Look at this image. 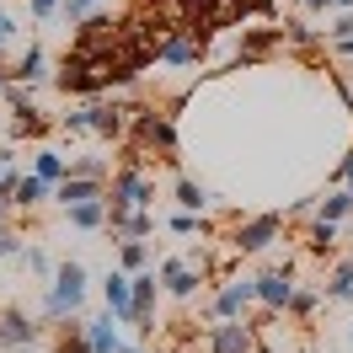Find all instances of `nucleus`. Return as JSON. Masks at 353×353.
<instances>
[{"mask_svg":"<svg viewBox=\"0 0 353 353\" xmlns=\"http://www.w3.org/2000/svg\"><path fill=\"white\" fill-rule=\"evenodd\" d=\"M257 300H263L268 310H289V300H294V273H289V263L257 279Z\"/></svg>","mask_w":353,"mask_h":353,"instance_id":"nucleus-7","label":"nucleus"},{"mask_svg":"<svg viewBox=\"0 0 353 353\" xmlns=\"http://www.w3.org/2000/svg\"><path fill=\"white\" fill-rule=\"evenodd\" d=\"M102 172H108V166H102L97 155H75V161H70V176H97V182H102Z\"/></svg>","mask_w":353,"mask_h":353,"instance_id":"nucleus-26","label":"nucleus"},{"mask_svg":"<svg viewBox=\"0 0 353 353\" xmlns=\"http://www.w3.org/2000/svg\"><path fill=\"white\" fill-rule=\"evenodd\" d=\"M6 38H17V22H11L6 11H0V43H6Z\"/></svg>","mask_w":353,"mask_h":353,"instance_id":"nucleus-33","label":"nucleus"},{"mask_svg":"<svg viewBox=\"0 0 353 353\" xmlns=\"http://www.w3.org/2000/svg\"><path fill=\"white\" fill-rule=\"evenodd\" d=\"M27 6H32V17H38V22H54L65 0H27Z\"/></svg>","mask_w":353,"mask_h":353,"instance_id":"nucleus-29","label":"nucleus"},{"mask_svg":"<svg viewBox=\"0 0 353 353\" xmlns=\"http://www.w3.org/2000/svg\"><path fill=\"white\" fill-rule=\"evenodd\" d=\"M0 257H17V236L11 230H0Z\"/></svg>","mask_w":353,"mask_h":353,"instance_id":"nucleus-32","label":"nucleus"},{"mask_svg":"<svg viewBox=\"0 0 353 353\" xmlns=\"http://www.w3.org/2000/svg\"><path fill=\"white\" fill-rule=\"evenodd\" d=\"M199 54H203V38H172V43L155 48L161 65H199Z\"/></svg>","mask_w":353,"mask_h":353,"instance_id":"nucleus-14","label":"nucleus"},{"mask_svg":"<svg viewBox=\"0 0 353 353\" xmlns=\"http://www.w3.org/2000/svg\"><path fill=\"white\" fill-rule=\"evenodd\" d=\"M54 199L65 203H86V199H102V182L97 176H65V182H54Z\"/></svg>","mask_w":353,"mask_h":353,"instance_id":"nucleus-12","label":"nucleus"},{"mask_svg":"<svg viewBox=\"0 0 353 353\" xmlns=\"http://www.w3.org/2000/svg\"><path fill=\"white\" fill-rule=\"evenodd\" d=\"M176 203H182L188 214H199V209H209V188L193 182V176H176Z\"/></svg>","mask_w":353,"mask_h":353,"instance_id":"nucleus-19","label":"nucleus"},{"mask_svg":"<svg viewBox=\"0 0 353 353\" xmlns=\"http://www.w3.org/2000/svg\"><path fill=\"white\" fill-rule=\"evenodd\" d=\"M11 86H17V75H11V70H0V97H11Z\"/></svg>","mask_w":353,"mask_h":353,"instance_id":"nucleus-34","label":"nucleus"},{"mask_svg":"<svg viewBox=\"0 0 353 353\" xmlns=\"http://www.w3.org/2000/svg\"><path fill=\"white\" fill-rule=\"evenodd\" d=\"M118 263L129 268V273H139V268L150 263V246L139 241V236H123V246H118Z\"/></svg>","mask_w":353,"mask_h":353,"instance_id":"nucleus-22","label":"nucleus"},{"mask_svg":"<svg viewBox=\"0 0 353 353\" xmlns=\"http://www.w3.org/2000/svg\"><path fill=\"white\" fill-rule=\"evenodd\" d=\"M118 316H102V321H91L86 327V343H91V353H123V337H118Z\"/></svg>","mask_w":353,"mask_h":353,"instance_id":"nucleus-16","label":"nucleus"},{"mask_svg":"<svg viewBox=\"0 0 353 353\" xmlns=\"http://www.w3.org/2000/svg\"><path fill=\"white\" fill-rule=\"evenodd\" d=\"M97 6H102V0H65V6H59V17H65L70 27H81L86 17H97Z\"/></svg>","mask_w":353,"mask_h":353,"instance_id":"nucleus-25","label":"nucleus"},{"mask_svg":"<svg viewBox=\"0 0 353 353\" xmlns=\"http://www.w3.org/2000/svg\"><path fill=\"white\" fill-rule=\"evenodd\" d=\"M343 188H348V193H353V176H348V182H343Z\"/></svg>","mask_w":353,"mask_h":353,"instance_id":"nucleus-40","label":"nucleus"},{"mask_svg":"<svg viewBox=\"0 0 353 353\" xmlns=\"http://www.w3.org/2000/svg\"><path fill=\"white\" fill-rule=\"evenodd\" d=\"M134 134H139L145 145H155L166 166H176V123H172V112H134Z\"/></svg>","mask_w":353,"mask_h":353,"instance_id":"nucleus-5","label":"nucleus"},{"mask_svg":"<svg viewBox=\"0 0 353 353\" xmlns=\"http://www.w3.org/2000/svg\"><path fill=\"white\" fill-rule=\"evenodd\" d=\"M32 172L48 176V182H65V176H70V161L59 150H38V155H32Z\"/></svg>","mask_w":353,"mask_h":353,"instance_id":"nucleus-20","label":"nucleus"},{"mask_svg":"<svg viewBox=\"0 0 353 353\" xmlns=\"http://www.w3.org/2000/svg\"><path fill=\"white\" fill-rule=\"evenodd\" d=\"M257 353H268V348H257Z\"/></svg>","mask_w":353,"mask_h":353,"instance_id":"nucleus-42","label":"nucleus"},{"mask_svg":"<svg viewBox=\"0 0 353 353\" xmlns=\"http://www.w3.org/2000/svg\"><path fill=\"white\" fill-rule=\"evenodd\" d=\"M161 284H166V294H176V300H193L203 284V268H193L188 257H172V263L161 268Z\"/></svg>","mask_w":353,"mask_h":353,"instance_id":"nucleus-6","label":"nucleus"},{"mask_svg":"<svg viewBox=\"0 0 353 353\" xmlns=\"http://www.w3.org/2000/svg\"><path fill=\"white\" fill-rule=\"evenodd\" d=\"M332 246H337V220H321V214H316V225L305 230V252L310 257H332Z\"/></svg>","mask_w":353,"mask_h":353,"instance_id":"nucleus-17","label":"nucleus"},{"mask_svg":"<svg viewBox=\"0 0 353 353\" xmlns=\"http://www.w3.org/2000/svg\"><path fill=\"white\" fill-rule=\"evenodd\" d=\"M332 11H353V0H327Z\"/></svg>","mask_w":353,"mask_h":353,"instance_id":"nucleus-37","label":"nucleus"},{"mask_svg":"<svg viewBox=\"0 0 353 353\" xmlns=\"http://www.w3.org/2000/svg\"><path fill=\"white\" fill-rule=\"evenodd\" d=\"M332 48H337L343 59H353V38H337V43H332Z\"/></svg>","mask_w":353,"mask_h":353,"instance_id":"nucleus-36","label":"nucleus"},{"mask_svg":"<svg viewBox=\"0 0 353 353\" xmlns=\"http://www.w3.org/2000/svg\"><path fill=\"white\" fill-rule=\"evenodd\" d=\"M203 343H209V353H257V348H263V337H257V327H252L246 316H225V321H214Z\"/></svg>","mask_w":353,"mask_h":353,"instance_id":"nucleus-3","label":"nucleus"},{"mask_svg":"<svg viewBox=\"0 0 353 353\" xmlns=\"http://www.w3.org/2000/svg\"><path fill=\"white\" fill-rule=\"evenodd\" d=\"M11 75H17V86H38V81H43V48L27 43V54L17 59V70H11Z\"/></svg>","mask_w":353,"mask_h":353,"instance_id":"nucleus-18","label":"nucleus"},{"mask_svg":"<svg viewBox=\"0 0 353 353\" xmlns=\"http://www.w3.org/2000/svg\"><path fill=\"white\" fill-rule=\"evenodd\" d=\"M155 203V182L145 172H139V166H123V172L112 176V193H108V209L112 214H123V209H150Z\"/></svg>","mask_w":353,"mask_h":353,"instance_id":"nucleus-2","label":"nucleus"},{"mask_svg":"<svg viewBox=\"0 0 353 353\" xmlns=\"http://www.w3.org/2000/svg\"><path fill=\"white\" fill-rule=\"evenodd\" d=\"M348 209H353V193H348V188H332L327 199L316 203V214H321V220H343Z\"/></svg>","mask_w":353,"mask_h":353,"instance_id":"nucleus-21","label":"nucleus"},{"mask_svg":"<svg viewBox=\"0 0 353 353\" xmlns=\"http://www.w3.org/2000/svg\"><path fill=\"white\" fill-rule=\"evenodd\" d=\"M284 43H294V48H310V43H321V32L310 22H300V17H289L284 22Z\"/></svg>","mask_w":353,"mask_h":353,"instance_id":"nucleus-23","label":"nucleus"},{"mask_svg":"<svg viewBox=\"0 0 353 353\" xmlns=\"http://www.w3.org/2000/svg\"><path fill=\"white\" fill-rule=\"evenodd\" d=\"M27 268H32V273H48V257H43V252H38V246L27 252Z\"/></svg>","mask_w":353,"mask_h":353,"instance_id":"nucleus-30","label":"nucleus"},{"mask_svg":"<svg viewBox=\"0 0 353 353\" xmlns=\"http://www.w3.org/2000/svg\"><path fill=\"white\" fill-rule=\"evenodd\" d=\"M102 300H108V310L118 316V321H129V316H134V273H129V268L108 273V284H102Z\"/></svg>","mask_w":353,"mask_h":353,"instance_id":"nucleus-9","label":"nucleus"},{"mask_svg":"<svg viewBox=\"0 0 353 353\" xmlns=\"http://www.w3.org/2000/svg\"><path fill=\"white\" fill-rule=\"evenodd\" d=\"M86 108H91V134L118 139V134L129 129V108H123V102H86Z\"/></svg>","mask_w":353,"mask_h":353,"instance_id":"nucleus-10","label":"nucleus"},{"mask_svg":"<svg viewBox=\"0 0 353 353\" xmlns=\"http://www.w3.org/2000/svg\"><path fill=\"white\" fill-rule=\"evenodd\" d=\"M294 6H300V11H332L327 0H294Z\"/></svg>","mask_w":353,"mask_h":353,"instance_id":"nucleus-35","label":"nucleus"},{"mask_svg":"<svg viewBox=\"0 0 353 353\" xmlns=\"http://www.w3.org/2000/svg\"><path fill=\"white\" fill-rule=\"evenodd\" d=\"M6 209H11V203H6V199H0V220H6Z\"/></svg>","mask_w":353,"mask_h":353,"instance_id":"nucleus-39","label":"nucleus"},{"mask_svg":"<svg viewBox=\"0 0 353 353\" xmlns=\"http://www.w3.org/2000/svg\"><path fill=\"white\" fill-rule=\"evenodd\" d=\"M123 353H139V348H129V343H123Z\"/></svg>","mask_w":353,"mask_h":353,"instance_id":"nucleus-41","label":"nucleus"},{"mask_svg":"<svg viewBox=\"0 0 353 353\" xmlns=\"http://www.w3.org/2000/svg\"><path fill=\"white\" fill-rule=\"evenodd\" d=\"M321 294H327V300H353V257L337 268V273H332V284L321 289Z\"/></svg>","mask_w":353,"mask_h":353,"instance_id":"nucleus-24","label":"nucleus"},{"mask_svg":"<svg viewBox=\"0 0 353 353\" xmlns=\"http://www.w3.org/2000/svg\"><path fill=\"white\" fill-rule=\"evenodd\" d=\"M6 166H11V150H0V172H6Z\"/></svg>","mask_w":353,"mask_h":353,"instance_id":"nucleus-38","label":"nucleus"},{"mask_svg":"<svg viewBox=\"0 0 353 353\" xmlns=\"http://www.w3.org/2000/svg\"><path fill=\"white\" fill-rule=\"evenodd\" d=\"M257 300V279H230V284L214 294V316H246V305Z\"/></svg>","mask_w":353,"mask_h":353,"instance_id":"nucleus-8","label":"nucleus"},{"mask_svg":"<svg viewBox=\"0 0 353 353\" xmlns=\"http://www.w3.org/2000/svg\"><path fill=\"white\" fill-rule=\"evenodd\" d=\"M273 241H284V214H257V220H241L236 225V252L252 257V252H268Z\"/></svg>","mask_w":353,"mask_h":353,"instance_id":"nucleus-4","label":"nucleus"},{"mask_svg":"<svg viewBox=\"0 0 353 353\" xmlns=\"http://www.w3.org/2000/svg\"><path fill=\"white\" fill-rule=\"evenodd\" d=\"M65 353H91V343H86V332H81V337H65Z\"/></svg>","mask_w":353,"mask_h":353,"instance_id":"nucleus-31","label":"nucleus"},{"mask_svg":"<svg viewBox=\"0 0 353 353\" xmlns=\"http://www.w3.org/2000/svg\"><path fill=\"white\" fill-rule=\"evenodd\" d=\"M43 199H54V182L32 172V176H22V182H17V193H11V209H38Z\"/></svg>","mask_w":353,"mask_h":353,"instance_id":"nucleus-13","label":"nucleus"},{"mask_svg":"<svg viewBox=\"0 0 353 353\" xmlns=\"http://www.w3.org/2000/svg\"><path fill=\"white\" fill-rule=\"evenodd\" d=\"M81 300H86V268L81 263H59L54 268V289H48V316L54 321H65V316H75L81 310Z\"/></svg>","mask_w":353,"mask_h":353,"instance_id":"nucleus-1","label":"nucleus"},{"mask_svg":"<svg viewBox=\"0 0 353 353\" xmlns=\"http://www.w3.org/2000/svg\"><path fill=\"white\" fill-rule=\"evenodd\" d=\"M65 129H70V134H91V108H75V112H65Z\"/></svg>","mask_w":353,"mask_h":353,"instance_id":"nucleus-28","label":"nucleus"},{"mask_svg":"<svg viewBox=\"0 0 353 353\" xmlns=\"http://www.w3.org/2000/svg\"><path fill=\"white\" fill-rule=\"evenodd\" d=\"M65 214H70V225H81V230H102L112 209H108V199H86V203H70Z\"/></svg>","mask_w":353,"mask_h":353,"instance_id":"nucleus-15","label":"nucleus"},{"mask_svg":"<svg viewBox=\"0 0 353 353\" xmlns=\"http://www.w3.org/2000/svg\"><path fill=\"white\" fill-rule=\"evenodd\" d=\"M38 343V321H27L22 310H6L0 316V348H27Z\"/></svg>","mask_w":353,"mask_h":353,"instance_id":"nucleus-11","label":"nucleus"},{"mask_svg":"<svg viewBox=\"0 0 353 353\" xmlns=\"http://www.w3.org/2000/svg\"><path fill=\"white\" fill-rule=\"evenodd\" d=\"M321 300H327V294H316V289H294V300H289V310H294V316H310V310L321 305Z\"/></svg>","mask_w":353,"mask_h":353,"instance_id":"nucleus-27","label":"nucleus"}]
</instances>
